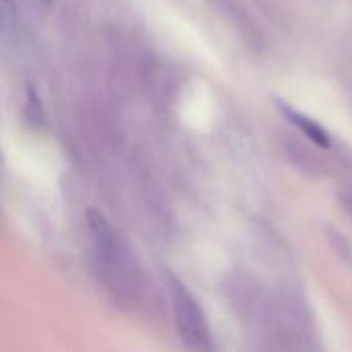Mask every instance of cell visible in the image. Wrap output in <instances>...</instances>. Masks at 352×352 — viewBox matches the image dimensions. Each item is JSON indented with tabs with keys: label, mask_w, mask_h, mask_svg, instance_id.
<instances>
[{
	"label": "cell",
	"mask_w": 352,
	"mask_h": 352,
	"mask_svg": "<svg viewBox=\"0 0 352 352\" xmlns=\"http://www.w3.org/2000/svg\"><path fill=\"white\" fill-rule=\"evenodd\" d=\"M39 2H41V6H45V8H50V6L56 4V0H39Z\"/></svg>",
	"instance_id": "cell-6"
},
{
	"label": "cell",
	"mask_w": 352,
	"mask_h": 352,
	"mask_svg": "<svg viewBox=\"0 0 352 352\" xmlns=\"http://www.w3.org/2000/svg\"><path fill=\"white\" fill-rule=\"evenodd\" d=\"M338 198H340L342 208H344V210H346V212L352 217V190H342Z\"/></svg>",
	"instance_id": "cell-5"
},
{
	"label": "cell",
	"mask_w": 352,
	"mask_h": 352,
	"mask_svg": "<svg viewBox=\"0 0 352 352\" xmlns=\"http://www.w3.org/2000/svg\"><path fill=\"white\" fill-rule=\"evenodd\" d=\"M87 225H89L91 239H93V245H95L99 260L105 266H109L116 260V235H113L109 223L105 221V217L99 210L89 208L87 210Z\"/></svg>",
	"instance_id": "cell-2"
},
{
	"label": "cell",
	"mask_w": 352,
	"mask_h": 352,
	"mask_svg": "<svg viewBox=\"0 0 352 352\" xmlns=\"http://www.w3.org/2000/svg\"><path fill=\"white\" fill-rule=\"evenodd\" d=\"M278 111H280L295 128H299L314 144H318V146H322V148H330V146H332V136H330L316 120L307 118L305 113H301V111H297V109H293L291 105L280 103V101H278Z\"/></svg>",
	"instance_id": "cell-3"
},
{
	"label": "cell",
	"mask_w": 352,
	"mask_h": 352,
	"mask_svg": "<svg viewBox=\"0 0 352 352\" xmlns=\"http://www.w3.org/2000/svg\"><path fill=\"white\" fill-rule=\"evenodd\" d=\"M25 111H27V120H29V124L43 126V122H45V113H43V107H41L39 95H37L35 87H31V85H27V91H25Z\"/></svg>",
	"instance_id": "cell-4"
},
{
	"label": "cell",
	"mask_w": 352,
	"mask_h": 352,
	"mask_svg": "<svg viewBox=\"0 0 352 352\" xmlns=\"http://www.w3.org/2000/svg\"><path fill=\"white\" fill-rule=\"evenodd\" d=\"M169 280V293L173 303V318L175 328L184 344L192 351H210V330L206 324V316L196 301V297L186 289L182 280H177L173 274L167 276Z\"/></svg>",
	"instance_id": "cell-1"
}]
</instances>
